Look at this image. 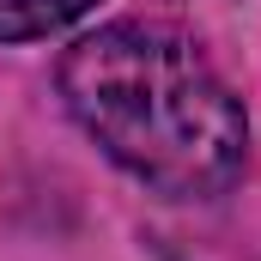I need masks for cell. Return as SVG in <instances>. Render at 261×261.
Masks as SVG:
<instances>
[{"label": "cell", "mask_w": 261, "mask_h": 261, "mask_svg": "<svg viewBox=\"0 0 261 261\" xmlns=\"http://www.w3.org/2000/svg\"><path fill=\"white\" fill-rule=\"evenodd\" d=\"M97 0H0V43H43L91 18Z\"/></svg>", "instance_id": "cell-2"}, {"label": "cell", "mask_w": 261, "mask_h": 261, "mask_svg": "<svg viewBox=\"0 0 261 261\" xmlns=\"http://www.w3.org/2000/svg\"><path fill=\"white\" fill-rule=\"evenodd\" d=\"M67 116L164 200H213L243 176L249 116L195 37L158 18L85 31L55 61Z\"/></svg>", "instance_id": "cell-1"}]
</instances>
